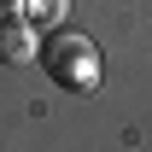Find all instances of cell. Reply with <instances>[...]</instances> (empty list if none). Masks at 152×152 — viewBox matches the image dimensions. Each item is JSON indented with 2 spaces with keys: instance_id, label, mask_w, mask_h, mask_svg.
<instances>
[{
  "instance_id": "cell-1",
  "label": "cell",
  "mask_w": 152,
  "mask_h": 152,
  "mask_svg": "<svg viewBox=\"0 0 152 152\" xmlns=\"http://www.w3.org/2000/svg\"><path fill=\"white\" fill-rule=\"evenodd\" d=\"M41 70L53 76L64 94H94L99 88V53H94V41L76 35V29H53L41 41Z\"/></svg>"
},
{
  "instance_id": "cell-2",
  "label": "cell",
  "mask_w": 152,
  "mask_h": 152,
  "mask_svg": "<svg viewBox=\"0 0 152 152\" xmlns=\"http://www.w3.org/2000/svg\"><path fill=\"white\" fill-rule=\"evenodd\" d=\"M29 58H41V29L23 18H6L0 23V64L6 70H29Z\"/></svg>"
},
{
  "instance_id": "cell-3",
  "label": "cell",
  "mask_w": 152,
  "mask_h": 152,
  "mask_svg": "<svg viewBox=\"0 0 152 152\" xmlns=\"http://www.w3.org/2000/svg\"><path fill=\"white\" fill-rule=\"evenodd\" d=\"M64 18V0H23V23H35V29H53Z\"/></svg>"
},
{
  "instance_id": "cell-4",
  "label": "cell",
  "mask_w": 152,
  "mask_h": 152,
  "mask_svg": "<svg viewBox=\"0 0 152 152\" xmlns=\"http://www.w3.org/2000/svg\"><path fill=\"white\" fill-rule=\"evenodd\" d=\"M6 18H23V0H0V23Z\"/></svg>"
}]
</instances>
